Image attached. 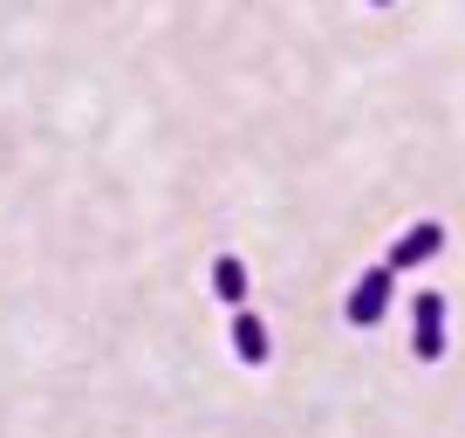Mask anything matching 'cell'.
Returning a JSON list of instances; mask_svg holds the SVG:
<instances>
[{
	"instance_id": "277c9868",
	"label": "cell",
	"mask_w": 465,
	"mask_h": 438,
	"mask_svg": "<svg viewBox=\"0 0 465 438\" xmlns=\"http://www.w3.org/2000/svg\"><path fill=\"white\" fill-rule=\"evenodd\" d=\"M232 356L247 370H261L267 363V322L261 315H247V308H232Z\"/></svg>"
},
{
	"instance_id": "8992f818",
	"label": "cell",
	"mask_w": 465,
	"mask_h": 438,
	"mask_svg": "<svg viewBox=\"0 0 465 438\" xmlns=\"http://www.w3.org/2000/svg\"><path fill=\"white\" fill-rule=\"evenodd\" d=\"M370 7H391V0H370Z\"/></svg>"
},
{
	"instance_id": "5b68a950",
	"label": "cell",
	"mask_w": 465,
	"mask_h": 438,
	"mask_svg": "<svg viewBox=\"0 0 465 438\" xmlns=\"http://www.w3.org/2000/svg\"><path fill=\"white\" fill-rule=\"evenodd\" d=\"M213 294H219L226 308H240V302H247V267L232 261V254H219V261H213Z\"/></svg>"
},
{
	"instance_id": "6da1fadb",
	"label": "cell",
	"mask_w": 465,
	"mask_h": 438,
	"mask_svg": "<svg viewBox=\"0 0 465 438\" xmlns=\"http://www.w3.org/2000/svg\"><path fill=\"white\" fill-rule=\"evenodd\" d=\"M391 288H397L391 267H370V274L349 288V329H377L383 308H391Z\"/></svg>"
},
{
	"instance_id": "3957f363",
	"label": "cell",
	"mask_w": 465,
	"mask_h": 438,
	"mask_svg": "<svg viewBox=\"0 0 465 438\" xmlns=\"http://www.w3.org/2000/svg\"><path fill=\"white\" fill-rule=\"evenodd\" d=\"M438 247H445V226H438V219H424V226H411V234L391 247V261H383V267H391V274H411V267H424Z\"/></svg>"
},
{
	"instance_id": "7a4b0ae2",
	"label": "cell",
	"mask_w": 465,
	"mask_h": 438,
	"mask_svg": "<svg viewBox=\"0 0 465 438\" xmlns=\"http://www.w3.org/2000/svg\"><path fill=\"white\" fill-rule=\"evenodd\" d=\"M411 322H418V336H411L418 363H438V356H445V294L424 288L418 302H411Z\"/></svg>"
}]
</instances>
